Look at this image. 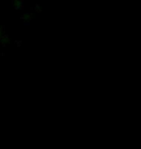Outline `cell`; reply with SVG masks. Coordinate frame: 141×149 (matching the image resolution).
<instances>
[{
  "label": "cell",
  "instance_id": "6da1fadb",
  "mask_svg": "<svg viewBox=\"0 0 141 149\" xmlns=\"http://www.w3.org/2000/svg\"><path fill=\"white\" fill-rule=\"evenodd\" d=\"M23 5H24L23 0H12V6H13L15 9H17V10L22 9Z\"/></svg>",
  "mask_w": 141,
  "mask_h": 149
},
{
  "label": "cell",
  "instance_id": "7a4b0ae2",
  "mask_svg": "<svg viewBox=\"0 0 141 149\" xmlns=\"http://www.w3.org/2000/svg\"><path fill=\"white\" fill-rule=\"evenodd\" d=\"M32 19H33V14L32 13H24V14H22V19L25 22H30Z\"/></svg>",
  "mask_w": 141,
  "mask_h": 149
},
{
  "label": "cell",
  "instance_id": "3957f363",
  "mask_svg": "<svg viewBox=\"0 0 141 149\" xmlns=\"http://www.w3.org/2000/svg\"><path fill=\"white\" fill-rule=\"evenodd\" d=\"M9 43H10V38L8 37V35L4 34L1 38H0V45H2L3 47L6 46V45H8Z\"/></svg>",
  "mask_w": 141,
  "mask_h": 149
},
{
  "label": "cell",
  "instance_id": "277c9868",
  "mask_svg": "<svg viewBox=\"0 0 141 149\" xmlns=\"http://www.w3.org/2000/svg\"><path fill=\"white\" fill-rule=\"evenodd\" d=\"M5 34V30H4V27H2V26H0V38H1L3 35Z\"/></svg>",
  "mask_w": 141,
  "mask_h": 149
},
{
  "label": "cell",
  "instance_id": "5b68a950",
  "mask_svg": "<svg viewBox=\"0 0 141 149\" xmlns=\"http://www.w3.org/2000/svg\"><path fill=\"white\" fill-rule=\"evenodd\" d=\"M35 9H36V11H37V12H41V11H42V10H41V7H40V5H36Z\"/></svg>",
  "mask_w": 141,
  "mask_h": 149
},
{
  "label": "cell",
  "instance_id": "8992f818",
  "mask_svg": "<svg viewBox=\"0 0 141 149\" xmlns=\"http://www.w3.org/2000/svg\"><path fill=\"white\" fill-rule=\"evenodd\" d=\"M16 44L17 45V46H20V45H22V43H20V42H17V41L16 42Z\"/></svg>",
  "mask_w": 141,
  "mask_h": 149
}]
</instances>
